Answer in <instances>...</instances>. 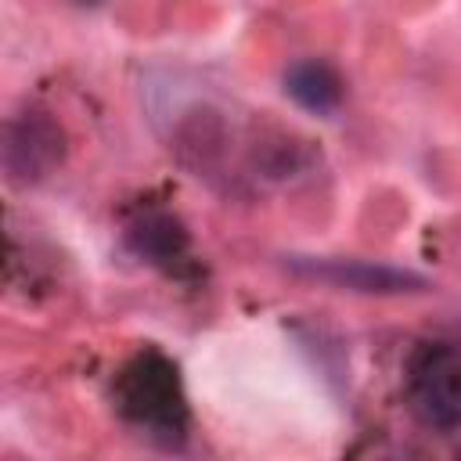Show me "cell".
I'll use <instances>...</instances> for the list:
<instances>
[{
	"instance_id": "cell-1",
	"label": "cell",
	"mask_w": 461,
	"mask_h": 461,
	"mask_svg": "<svg viewBox=\"0 0 461 461\" xmlns=\"http://www.w3.org/2000/svg\"><path fill=\"white\" fill-rule=\"evenodd\" d=\"M115 407L148 439H158L169 447L184 439L187 407H184L176 364H169L155 349H144L126 364L115 385Z\"/></svg>"
},
{
	"instance_id": "cell-2",
	"label": "cell",
	"mask_w": 461,
	"mask_h": 461,
	"mask_svg": "<svg viewBox=\"0 0 461 461\" xmlns=\"http://www.w3.org/2000/svg\"><path fill=\"white\" fill-rule=\"evenodd\" d=\"M407 403L429 429H461V346L457 342H418L407 357Z\"/></svg>"
},
{
	"instance_id": "cell-3",
	"label": "cell",
	"mask_w": 461,
	"mask_h": 461,
	"mask_svg": "<svg viewBox=\"0 0 461 461\" xmlns=\"http://www.w3.org/2000/svg\"><path fill=\"white\" fill-rule=\"evenodd\" d=\"M285 267L295 277L357 292V295H403V292H425L429 281L414 270L371 263V259H342V256H285Z\"/></svg>"
},
{
	"instance_id": "cell-4",
	"label": "cell",
	"mask_w": 461,
	"mask_h": 461,
	"mask_svg": "<svg viewBox=\"0 0 461 461\" xmlns=\"http://www.w3.org/2000/svg\"><path fill=\"white\" fill-rule=\"evenodd\" d=\"M65 158V133L47 112H22L4 130V169L11 184H40Z\"/></svg>"
},
{
	"instance_id": "cell-5",
	"label": "cell",
	"mask_w": 461,
	"mask_h": 461,
	"mask_svg": "<svg viewBox=\"0 0 461 461\" xmlns=\"http://www.w3.org/2000/svg\"><path fill=\"white\" fill-rule=\"evenodd\" d=\"M126 245L137 259L162 267L173 274V267L187 263V230L169 212H140L133 223H126Z\"/></svg>"
},
{
	"instance_id": "cell-6",
	"label": "cell",
	"mask_w": 461,
	"mask_h": 461,
	"mask_svg": "<svg viewBox=\"0 0 461 461\" xmlns=\"http://www.w3.org/2000/svg\"><path fill=\"white\" fill-rule=\"evenodd\" d=\"M285 94L306 108V112H317V115H328L342 104V76L321 61V58H299L285 68Z\"/></svg>"
},
{
	"instance_id": "cell-7",
	"label": "cell",
	"mask_w": 461,
	"mask_h": 461,
	"mask_svg": "<svg viewBox=\"0 0 461 461\" xmlns=\"http://www.w3.org/2000/svg\"><path fill=\"white\" fill-rule=\"evenodd\" d=\"M76 4H83V7H94V4H101V0H76Z\"/></svg>"
}]
</instances>
